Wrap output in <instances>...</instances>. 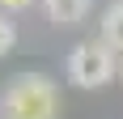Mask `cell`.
Wrapping results in <instances>:
<instances>
[{"mask_svg": "<svg viewBox=\"0 0 123 119\" xmlns=\"http://www.w3.org/2000/svg\"><path fill=\"white\" fill-rule=\"evenodd\" d=\"M115 72H119L115 47H106L102 38L98 43H81V47H72V55H68V81H72L76 89H102Z\"/></svg>", "mask_w": 123, "mask_h": 119, "instance_id": "2", "label": "cell"}, {"mask_svg": "<svg viewBox=\"0 0 123 119\" xmlns=\"http://www.w3.org/2000/svg\"><path fill=\"white\" fill-rule=\"evenodd\" d=\"M34 0H0V13H21V9H30Z\"/></svg>", "mask_w": 123, "mask_h": 119, "instance_id": "6", "label": "cell"}, {"mask_svg": "<svg viewBox=\"0 0 123 119\" xmlns=\"http://www.w3.org/2000/svg\"><path fill=\"white\" fill-rule=\"evenodd\" d=\"M0 119H60V89L43 72H21L0 94Z\"/></svg>", "mask_w": 123, "mask_h": 119, "instance_id": "1", "label": "cell"}, {"mask_svg": "<svg viewBox=\"0 0 123 119\" xmlns=\"http://www.w3.org/2000/svg\"><path fill=\"white\" fill-rule=\"evenodd\" d=\"M115 77H119V81H123V64H119V72H115Z\"/></svg>", "mask_w": 123, "mask_h": 119, "instance_id": "7", "label": "cell"}, {"mask_svg": "<svg viewBox=\"0 0 123 119\" xmlns=\"http://www.w3.org/2000/svg\"><path fill=\"white\" fill-rule=\"evenodd\" d=\"M102 43L123 51V0H111L106 13H102Z\"/></svg>", "mask_w": 123, "mask_h": 119, "instance_id": "4", "label": "cell"}, {"mask_svg": "<svg viewBox=\"0 0 123 119\" xmlns=\"http://www.w3.org/2000/svg\"><path fill=\"white\" fill-rule=\"evenodd\" d=\"M43 9L55 26H81L89 17V0H43Z\"/></svg>", "mask_w": 123, "mask_h": 119, "instance_id": "3", "label": "cell"}, {"mask_svg": "<svg viewBox=\"0 0 123 119\" xmlns=\"http://www.w3.org/2000/svg\"><path fill=\"white\" fill-rule=\"evenodd\" d=\"M13 43H17V26L9 21V13H0V55H9Z\"/></svg>", "mask_w": 123, "mask_h": 119, "instance_id": "5", "label": "cell"}]
</instances>
